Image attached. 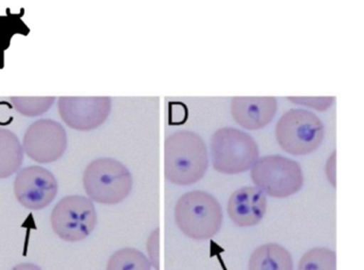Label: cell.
<instances>
[{
	"instance_id": "cell-13",
	"label": "cell",
	"mask_w": 364,
	"mask_h": 270,
	"mask_svg": "<svg viewBox=\"0 0 364 270\" xmlns=\"http://www.w3.org/2000/svg\"><path fill=\"white\" fill-rule=\"evenodd\" d=\"M250 270H293L290 252L277 244H267L255 250L248 264Z\"/></svg>"
},
{
	"instance_id": "cell-14",
	"label": "cell",
	"mask_w": 364,
	"mask_h": 270,
	"mask_svg": "<svg viewBox=\"0 0 364 270\" xmlns=\"http://www.w3.org/2000/svg\"><path fill=\"white\" fill-rule=\"evenodd\" d=\"M23 144L16 134L0 128V179H6L16 173L23 161Z\"/></svg>"
},
{
	"instance_id": "cell-10",
	"label": "cell",
	"mask_w": 364,
	"mask_h": 270,
	"mask_svg": "<svg viewBox=\"0 0 364 270\" xmlns=\"http://www.w3.org/2000/svg\"><path fill=\"white\" fill-rule=\"evenodd\" d=\"M110 97H60L58 110L64 123L79 131L102 126L111 112Z\"/></svg>"
},
{
	"instance_id": "cell-15",
	"label": "cell",
	"mask_w": 364,
	"mask_h": 270,
	"mask_svg": "<svg viewBox=\"0 0 364 270\" xmlns=\"http://www.w3.org/2000/svg\"><path fill=\"white\" fill-rule=\"evenodd\" d=\"M151 263L144 254L134 249L124 248L111 256L107 270H151Z\"/></svg>"
},
{
	"instance_id": "cell-2",
	"label": "cell",
	"mask_w": 364,
	"mask_h": 270,
	"mask_svg": "<svg viewBox=\"0 0 364 270\" xmlns=\"http://www.w3.org/2000/svg\"><path fill=\"white\" fill-rule=\"evenodd\" d=\"M175 220L179 230L190 239H211L222 228V207L209 193L193 190L184 194L177 202Z\"/></svg>"
},
{
	"instance_id": "cell-5",
	"label": "cell",
	"mask_w": 364,
	"mask_h": 270,
	"mask_svg": "<svg viewBox=\"0 0 364 270\" xmlns=\"http://www.w3.org/2000/svg\"><path fill=\"white\" fill-rule=\"evenodd\" d=\"M275 134L284 151L293 156H305L320 147L324 139V125L314 113L293 109L278 121Z\"/></svg>"
},
{
	"instance_id": "cell-7",
	"label": "cell",
	"mask_w": 364,
	"mask_h": 270,
	"mask_svg": "<svg viewBox=\"0 0 364 270\" xmlns=\"http://www.w3.org/2000/svg\"><path fill=\"white\" fill-rule=\"evenodd\" d=\"M50 224L55 234L63 241H82L93 232L97 224L95 205L85 196L64 197L53 207Z\"/></svg>"
},
{
	"instance_id": "cell-12",
	"label": "cell",
	"mask_w": 364,
	"mask_h": 270,
	"mask_svg": "<svg viewBox=\"0 0 364 270\" xmlns=\"http://www.w3.org/2000/svg\"><path fill=\"white\" fill-rule=\"evenodd\" d=\"M276 112L277 99L274 97H235L231 102L233 119L248 130L262 129L273 121Z\"/></svg>"
},
{
	"instance_id": "cell-3",
	"label": "cell",
	"mask_w": 364,
	"mask_h": 270,
	"mask_svg": "<svg viewBox=\"0 0 364 270\" xmlns=\"http://www.w3.org/2000/svg\"><path fill=\"white\" fill-rule=\"evenodd\" d=\"M83 188L89 198L102 205H117L132 190V176L114 158L92 161L83 173Z\"/></svg>"
},
{
	"instance_id": "cell-6",
	"label": "cell",
	"mask_w": 364,
	"mask_h": 270,
	"mask_svg": "<svg viewBox=\"0 0 364 270\" xmlns=\"http://www.w3.org/2000/svg\"><path fill=\"white\" fill-rule=\"evenodd\" d=\"M255 185L274 198H287L296 194L304 184L301 165L282 156L258 158L250 173Z\"/></svg>"
},
{
	"instance_id": "cell-17",
	"label": "cell",
	"mask_w": 364,
	"mask_h": 270,
	"mask_svg": "<svg viewBox=\"0 0 364 270\" xmlns=\"http://www.w3.org/2000/svg\"><path fill=\"white\" fill-rule=\"evenodd\" d=\"M11 104L23 117H36L45 114L55 104V97H11Z\"/></svg>"
},
{
	"instance_id": "cell-8",
	"label": "cell",
	"mask_w": 364,
	"mask_h": 270,
	"mask_svg": "<svg viewBox=\"0 0 364 270\" xmlns=\"http://www.w3.org/2000/svg\"><path fill=\"white\" fill-rule=\"evenodd\" d=\"M23 152L42 164L59 160L68 148V134L61 124L53 119L34 122L23 137Z\"/></svg>"
},
{
	"instance_id": "cell-1",
	"label": "cell",
	"mask_w": 364,
	"mask_h": 270,
	"mask_svg": "<svg viewBox=\"0 0 364 270\" xmlns=\"http://www.w3.org/2000/svg\"><path fill=\"white\" fill-rule=\"evenodd\" d=\"M208 150L195 132L182 130L171 134L164 143V175L171 183L188 186L207 173Z\"/></svg>"
},
{
	"instance_id": "cell-11",
	"label": "cell",
	"mask_w": 364,
	"mask_h": 270,
	"mask_svg": "<svg viewBox=\"0 0 364 270\" xmlns=\"http://www.w3.org/2000/svg\"><path fill=\"white\" fill-rule=\"evenodd\" d=\"M267 209V197L257 186H245L235 190L227 207L231 222L241 228L258 225L264 217Z\"/></svg>"
},
{
	"instance_id": "cell-9",
	"label": "cell",
	"mask_w": 364,
	"mask_h": 270,
	"mask_svg": "<svg viewBox=\"0 0 364 270\" xmlns=\"http://www.w3.org/2000/svg\"><path fill=\"white\" fill-rule=\"evenodd\" d=\"M58 182L53 173L38 165L25 167L14 180V195L26 209L40 211L57 196Z\"/></svg>"
},
{
	"instance_id": "cell-16",
	"label": "cell",
	"mask_w": 364,
	"mask_h": 270,
	"mask_svg": "<svg viewBox=\"0 0 364 270\" xmlns=\"http://www.w3.org/2000/svg\"><path fill=\"white\" fill-rule=\"evenodd\" d=\"M299 270H337V256L327 248H314L304 254Z\"/></svg>"
},
{
	"instance_id": "cell-20",
	"label": "cell",
	"mask_w": 364,
	"mask_h": 270,
	"mask_svg": "<svg viewBox=\"0 0 364 270\" xmlns=\"http://www.w3.org/2000/svg\"><path fill=\"white\" fill-rule=\"evenodd\" d=\"M12 270H42L40 267L36 265L32 264V263H23V264L17 265Z\"/></svg>"
},
{
	"instance_id": "cell-19",
	"label": "cell",
	"mask_w": 364,
	"mask_h": 270,
	"mask_svg": "<svg viewBox=\"0 0 364 270\" xmlns=\"http://www.w3.org/2000/svg\"><path fill=\"white\" fill-rule=\"evenodd\" d=\"M289 99L291 102H296V104H306V106L311 107V108L316 109V110H327L329 107L333 104V98L326 97V98H296V97H290Z\"/></svg>"
},
{
	"instance_id": "cell-18",
	"label": "cell",
	"mask_w": 364,
	"mask_h": 270,
	"mask_svg": "<svg viewBox=\"0 0 364 270\" xmlns=\"http://www.w3.org/2000/svg\"><path fill=\"white\" fill-rule=\"evenodd\" d=\"M160 231L159 229L154 231L149 237V242H147V252L149 254V261L151 265L156 269H160V259H159V241H160Z\"/></svg>"
},
{
	"instance_id": "cell-4",
	"label": "cell",
	"mask_w": 364,
	"mask_h": 270,
	"mask_svg": "<svg viewBox=\"0 0 364 270\" xmlns=\"http://www.w3.org/2000/svg\"><path fill=\"white\" fill-rule=\"evenodd\" d=\"M210 149L213 168L226 175L245 173L259 158L256 141L235 128L216 130L210 141Z\"/></svg>"
}]
</instances>
